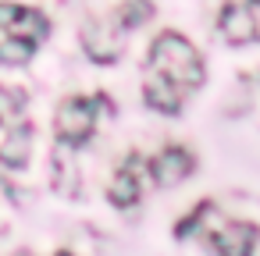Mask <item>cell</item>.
<instances>
[{"label":"cell","mask_w":260,"mask_h":256,"mask_svg":"<svg viewBox=\"0 0 260 256\" xmlns=\"http://www.w3.org/2000/svg\"><path fill=\"white\" fill-rule=\"evenodd\" d=\"M150 68L160 71L164 79H171L182 93H192L203 86L207 79V68H203V57L200 50L182 36V32H160L153 43H150Z\"/></svg>","instance_id":"6da1fadb"},{"label":"cell","mask_w":260,"mask_h":256,"mask_svg":"<svg viewBox=\"0 0 260 256\" xmlns=\"http://www.w3.org/2000/svg\"><path fill=\"white\" fill-rule=\"evenodd\" d=\"M96 121H100L96 100H89V96H72V100H64V103L57 107V114H54V135H57V142H64V146H86V142L93 139V132H96Z\"/></svg>","instance_id":"7a4b0ae2"},{"label":"cell","mask_w":260,"mask_h":256,"mask_svg":"<svg viewBox=\"0 0 260 256\" xmlns=\"http://www.w3.org/2000/svg\"><path fill=\"white\" fill-rule=\"evenodd\" d=\"M82 47L96 64H114L118 54L125 50V29L118 18H96L82 25Z\"/></svg>","instance_id":"3957f363"},{"label":"cell","mask_w":260,"mask_h":256,"mask_svg":"<svg viewBox=\"0 0 260 256\" xmlns=\"http://www.w3.org/2000/svg\"><path fill=\"white\" fill-rule=\"evenodd\" d=\"M0 29H4L8 36L29 40L36 47L50 36V22H47L43 11L25 8V4H11V0H0Z\"/></svg>","instance_id":"277c9868"},{"label":"cell","mask_w":260,"mask_h":256,"mask_svg":"<svg viewBox=\"0 0 260 256\" xmlns=\"http://www.w3.org/2000/svg\"><path fill=\"white\" fill-rule=\"evenodd\" d=\"M260 242V228L256 224H246V221H235V224H217L210 235H207V245L221 256H249Z\"/></svg>","instance_id":"5b68a950"},{"label":"cell","mask_w":260,"mask_h":256,"mask_svg":"<svg viewBox=\"0 0 260 256\" xmlns=\"http://www.w3.org/2000/svg\"><path fill=\"white\" fill-rule=\"evenodd\" d=\"M192 167H196V160H192V153H189L185 146H164V150L146 164V174H150L160 189H171V185L185 181V178L192 174Z\"/></svg>","instance_id":"8992f818"},{"label":"cell","mask_w":260,"mask_h":256,"mask_svg":"<svg viewBox=\"0 0 260 256\" xmlns=\"http://www.w3.org/2000/svg\"><path fill=\"white\" fill-rule=\"evenodd\" d=\"M217 29L221 36L232 43V47H246V43H256V22H253V11L249 4H224L221 15H217Z\"/></svg>","instance_id":"52a82bcc"},{"label":"cell","mask_w":260,"mask_h":256,"mask_svg":"<svg viewBox=\"0 0 260 256\" xmlns=\"http://www.w3.org/2000/svg\"><path fill=\"white\" fill-rule=\"evenodd\" d=\"M136 164H139V157H128V160L114 171V178H111V185H107V199H111L114 206H121V210L136 206L139 196H143V178H139Z\"/></svg>","instance_id":"ba28073f"},{"label":"cell","mask_w":260,"mask_h":256,"mask_svg":"<svg viewBox=\"0 0 260 256\" xmlns=\"http://www.w3.org/2000/svg\"><path fill=\"white\" fill-rule=\"evenodd\" d=\"M143 100H146V107H153L157 114H178V111H182V89H178L171 79H164L160 71H150V75H146V82H143Z\"/></svg>","instance_id":"9c48e42d"},{"label":"cell","mask_w":260,"mask_h":256,"mask_svg":"<svg viewBox=\"0 0 260 256\" xmlns=\"http://www.w3.org/2000/svg\"><path fill=\"white\" fill-rule=\"evenodd\" d=\"M29 153H32V125H18L0 142V164L11 167V171H22L29 164Z\"/></svg>","instance_id":"30bf717a"},{"label":"cell","mask_w":260,"mask_h":256,"mask_svg":"<svg viewBox=\"0 0 260 256\" xmlns=\"http://www.w3.org/2000/svg\"><path fill=\"white\" fill-rule=\"evenodd\" d=\"M217 224H221L217 206H214L210 199H200V203H196V210L175 224V238H189V235H196V231H207V235H210Z\"/></svg>","instance_id":"8fae6325"},{"label":"cell","mask_w":260,"mask_h":256,"mask_svg":"<svg viewBox=\"0 0 260 256\" xmlns=\"http://www.w3.org/2000/svg\"><path fill=\"white\" fill-rule=\"evenodd\" d=\"M32 50H36V43L18 40V36H8V40H0V64L22 68V64H29V61H32Z\"/></svg>","instance_id":"7c38bea8"},{"label":"cell","mask_w":260,"mask_h":256,"mask_svg":"<svg viewBox=\"0 0 260 256\" xmlns=\"http://www.w3.org/2000/svg\"><path fill=\"white\" fill-rule=\"evenodd\" d=\"M25 93L18 86H0V125H15L25 111Z\"/></svg>","instance_id":"4fadbf2b"},{"label":"cell","mask_w":260,"mask_h":256,"mask_svg":"<svg viewBox=\"0 0 260 256\" xmlns=\"http://www.w3.org/2000/svg\"><path fill=\"white\" fill-rule=\"evenodd\" d=\"M153 15V4H150V0H125V4L118 8V25L121 29H132V25H139V22H146Z\"/></svg>","instance_id":"5bb4252c"},{"label":"cell","mask_w":260,"mask_h":256,"mask_svg":"<svg viewBox=\"0 0 260 256\" xmlns=\"http://www.w3.org/2000/svg\"><path fill=\"white\" fill-rule=\"evenodd\" d=\"M249 11H253V22H256V40H260V0H249Z\"/></svg>","instance_id":"9a60e30c"}]
</instances>
